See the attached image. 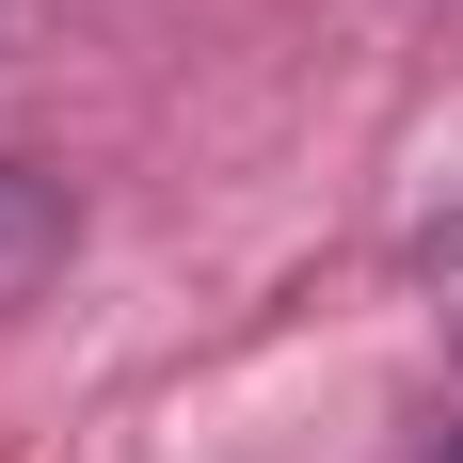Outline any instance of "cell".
I'll use <instances>...</instances> for the list:
<instances>
[{"label":"cell","mask_w":463,"mask_h":463,"mask_svg":"<svg viewBox=\"0 0 463 463\" xmlns=\"http://www.w3.org/2000/svg\"><path fill=\"white\" fill-rule=\"evenodd\" d=\"M48 256H64V192H48L33 160H0V304H16Z\"/></svg>","instance_id":"cell-1"},{"label":"cell","mask_w":463,"mask_h":463,"mask_svg":"<svg viewBox=\"0 0 463 463\" xmlns=\"http://www.w3.org/2000/svg\"><path fill=\"white\" fill-rule=\"evenodd\" d=\"M448 463H463V448H448Z\"/></svg>","instance_id":"cell-2"}]
</instances>
